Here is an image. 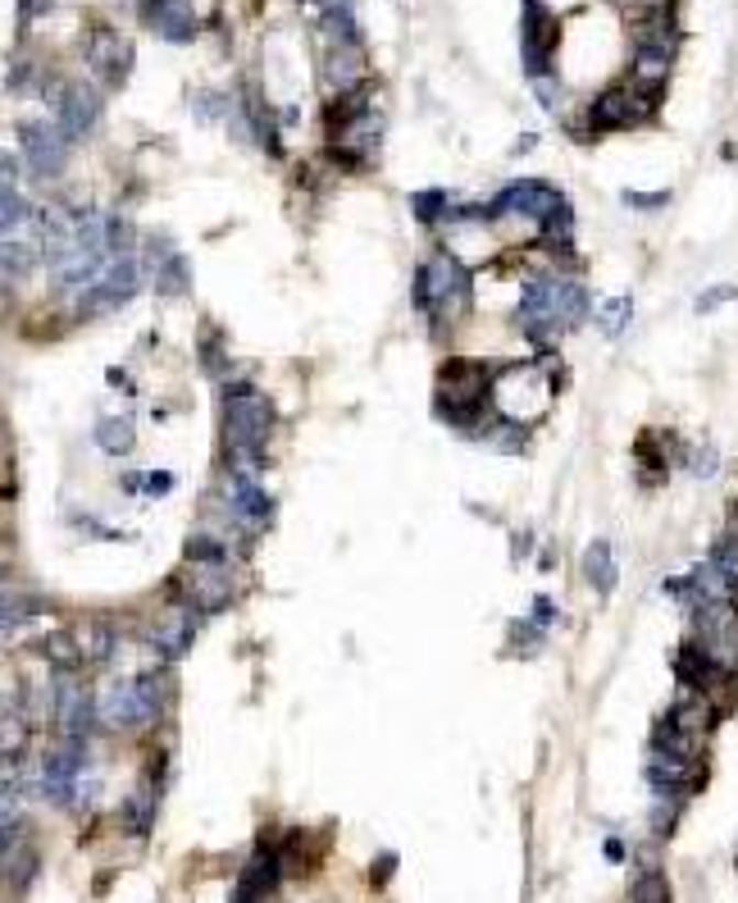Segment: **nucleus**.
Wrapping results in <instances>:
<instances>
[{"instance_id": "nucleus-1", "label": "nucleus", "mask_w": 738, "mask_h": 903, "mask_svg": "<svg viewBox=\"0 0 738 903\" xmlns=\"http://www.w3.org/2000/svg\"><path fill=\"white\" fill-rule=\"evenodd\" d=\"M273 402L256 383H228L224 388V447H228V470L260 475L265 470V447L273 434Z\"/></svg>"}, {"instance_id": "nucleus-2", "label": "nucleus", "mask_w": 738, "mask_h": 903, "mask_svg": "<svg viewBox=\"0 0 738 903\" xmlns=\"http://www.w3.org/2000/svg\"><path fill=\"white\" fill-rule=\"evenodd\" d=\"M165 694H169V684H165L160 671H137V676L110 680V689L97 699V707H101L105 726H114V731H142V726H150V721L160 716Z\"/></svg>"}, {"instance_id": "nucleus-3", "label": "nucleus", "mask_w": 738, "mask_h": 903, "mask_svg": "<svg viewBox=\"0 0 738 903\" xmlns=\"http://www.w3.org/2000/svg\"><path fill=\"white\" fill-rule=\"evenodd\" d=\"M411 297H415V311L438 320V315H456L460 306H470V275L456 265V256L447 252H434L424 265H415V283H411Z\"/></svg>"}, {"instance_id": "nucleus-4", "label": "nucleus", "mask_w": 738, "mask_h": 903, "mask_svg": "<svg viewBox=\"0 0 738 903\" xmlns=\"http://www.w3.org/2000/svg\"><path fill=\"white\" fill-rule=\"evenodd\" d=\"M657 105H661V82L629 78V82L606 87V92L589 105V124L593 129H638L657 114Z\"/></svg>"}, {"instance_id": "nucleus-5", "label": "nucleus", "mask_w": 738, "mask_h": 903, "mask_svg": "<svg viewBox=\"0 0 738 903\" xmlns=\"http://www.w3.org/2000/svg\"><path fill=\"white\" fill-rule=\"evenodd\" d=\"M674 46H680V33H674L670 10L666 5L648 10V19L638 23V42H634V78L666 82L670 65H674Z\"/></svg>"}, {"instance_id": "nucleus-6", "label": "nucleus", "mask_w": 738, "mask_h": 903, "mask_svg": "<svg viewBox=\"0 0 738 903\" xmlns=\"http://www.w3.org/2000/svg\"><path fill=\"white\" fill-rule=\"evenodd\" d=\"M82 780H87V739H59L42 758L37 790L59 807H74Z\"/></svg>"}, {"instance_id": "nucleus-7", "label": "nucleus", "mask_w": 738, "mask_h": 903, "mask_svg": "<svg viewBox=\"0 0 738 903\" xmlns=\"http://www.w3.org/2000/svg\"><path fill=\"white\" fill-rule=\"evenodd\" d=\"M142 279H146V269H142L137 256H114L105 265V275L78 292V311L82 315H105V311L128 306V301L142 292Z\"/></svg>"}, {"instance_id": "nucleus-8", "label": "nucleus", "mask_w": 738, "mask_h": 903, "mask_svg": "<svg viewBox=\"0 0 738 903\" xmlns=\"http://www.w3.org/2000/svg\"><path fill=\"white\" fill-rule=\"evenodd\" d=\"M561 201H566V197L551 188V183H543V178H519V183H506L497 197L483 205V220H511V215H515V220L543 224Z\"/></svg>"}, {"instance_id": "nucleus-9", "label": "nucleus", "mask_w": 738, "mask_h": 903, "mask_svg": "<svg viewBox=\"0 0 738 903\" xmlns=\"http://www.w3.org/2000/svg\"><path fill=\"white\" fill-rule=\"evenodd\" d=\"M69 137L59 133V124L51 119H23L19 124V150H23V165L33 169L37 178H55L69 160Z\"/></svg>"}, {"instance_id": "nucleus-10", "label": "nucleus", "mask_w": 738, "mask_h": 903, "mask_svg": "<svg viewBox=\"0 0 738 903\" xmlns=\"http://www.w3.org/2000/svg\"><path fill=\"white\" fill-rule=\"evenodd\" d=\"M55 124L69 142H82L101 124V92L91 82H65L55 92Z\"/></svg>"}, {"instance_id": "nucleus-11", "label": "nucleus", "mask_w": 738, "mask_h": 903, "mask_svg": "<svg viewBox=\"0 0 738 903\" xmlns=\"http://www.w3.org/2000/svg\"><path fill=\"white\" fill-rule=\"evenodd\" d=\"M97 716H101V707H97V699L87 694L82 680H74L69 671L55 680V721H59V735H65V739H87L91 726H97Z\"/></svg>"}, {"instance_id": "nucleus-12", "label": "nucleus", "mask_w": 738, "mask_h": 903, "mask_svg": "<svg viewBox=\"0 0 738 903\" xmlns=\"http://www.w3.org/2000/svg\"><path fill=\"white\" fill-rule=\"evenodd\" d=\"M224 502L233 511V521L251 525V529H265L273 521V502L260 484V475H246V470H228L224 479Z\"/></svg>"}, {"instance_id": "nucleus-13", "label": "nucleus", "mask_w": 738, "mask_h": 903, "mask_svg": "<svg viewBox=\"0 0 738 903\" xmlns=\"http://www.w3.org/2000/svg\"><path fill=\"white\" fill-rule=\"evenodd\" d=\"M87 65L105 87H123V78L133 74V46L123 42L114 27H91L87 37Z\"/></svg>"}, {"instance_id": "nucleus-14", "label": "nucleus", "mask_w": 738, "mask_h": 903, "mask_svg": "<svg viewBox=\"0 0 738 903\" xmlns=\"http://www.w3.org/2000/svg\"><path fill=\"white\" fill-rule=\"evenodd\" d=\"M110 260H114V256L101 252V247H78V243H74L65 256L51 260V283L65 288V292H82V288H91V283L105 275Z\"/></svg>"}, {"instance_id": "nucleus-15", "label": "nucleus", "mask_w": 738, "mask_h": 903, "mask_svg": "<svg viewBox=\"0 0 738 903\" xmlns=\"http://www.w3.org/2000/svg\"><path fill=\"white\" fill-rule=\"evenodd\" d=\"M551 51H557V19H551L538 0H525V74L551 78Z\"/></svg>"}, {"instance_id": "nucleus-16", "label": "nucleus", "mask_w": 738, "mask_h": 903, "mask_svg": "<svg viewBox=\"0 0 738 903\" xmlns=\"http://www.w3.org/2000/svg\"><path fill=\"white\" fill-rule=\"evenodd\" d=\"M674 676H680V684H689V689H697V694L712 699L716 689L729 680V667H725V661H716L702 644L684 639L680 653H674Z\"/></svg>"}, {"instance_id": "nucleus-17", "label": "nucleus", "mask_w": 738, "mask_h": 903, "mask_svg": "<svg viewBox=\"0 0 738 903\" xmlns=\"http://www.w3.org/2000/svg\"><path fill=\"white\" fill-rule=\"evenodd\" d=\"M146 265H150V279H156L160 297H188L192 292V265L174 243H165V237H156V243L146 247Z\"/></svg>"}, {"instance_id": "nucleus-18", "label": "nucleus", "mask_w": 738, "mask_h": 903, "mask_svg": "<svg viewBox=\"0 0 738 903\" xmlns=\"http://www.w3.org/2000/svg\"><path fill=\"white\" fill-rule=\"evenodd\" d=\"M324 82H328V92H351V87L365 82V51L360 42H328L324 51Z\"/></svg>"}, {"instance_id": "nucleus-19", "label": "nucleus", "mask_w": 738, "mask_h": 903, "mask_svg": "<svg viewBox=\"0 0 738 903\" xmlns=\"http://www.w3.org/2000/svg\"><path fill=\"white\" fill-rule=\"evenodd\" d=\"M666 716H670L684 735H693L697 744L716 731V703L706 699V694H697V689H689V684L680 689V694H674V703L666 707Z\"/></svg>"}, {"instance_id": "nucleus-20", "label": "nucleus", "mask_w": 738, "mask_h": 903, "mask_svg": "<svg viewBox=\"0 0 738 903\" xmlns=\"http://www.w3.org/2000/svg\"><path fill=\"white\" fill-rule=\"evenodd\" d=\"M197 639V612L192 607H174L156 629H150V648H156L165 661H178Z\"/></svg>"}, {"instance_id": "nucleus-21", "label": "nucleus", "mask_w": 738, "mask_h": 903, "mask_svg": "<svg viewBox=\"0 0 738 903\" xmlns=\"http://www.w3.org/2000/svg\"><path fill=\"white\" fill-rule=\"evenodd\" d=\"M146 23L156 27L165 42H192V37H197V14H192L188 0H165L160 10L146 14Z\"/></svg>"}, {"instance_id": "nucleus-22", "label": "nucleus", "mask_w": 738, "mask_h": 903, "mask_svg": "<svg viewBox=\"0 0 738 903\" xmlns=\"http://www.w3.org/2000/svg\"><path fill=\"white\" fill-rule=\"evenodd\" d=\"M474 438H483L492 452H511V457H519V452H525V443H529V430L519 425V420H511V415L497 411V415L483 420Z\"/></svg>"}, {"instance_id": "nucleus-23", "label": "nucleus", "mask_w": 738, "mask_h": 903, "mask_svg": "<svg viewBox=\"0 0 738 903\" xmlns=\"http://www.w3.org/2000/svg\"><path fill=\"white\" fill-rule=\"evenodd\" d=\"M583 580H589L593 593H602V598L615 593V580L620 576H615V553H611L606 538H593L589 553H583Z\"/></svg>"}, {"instance_id": "nucleus-24", "label": "nucleus", "mask_w": 738, "mask_h": 903, "mask_svg": "<svg viewBox=\"0 0 738 903\" xmlns=\"http://www.w3.org/2000/svg\"><path fill=\"white\" fill-rule=\"evenodd\" d=\"M37 247L19 243V237H0V283H23L37 269Z\"/></svg>"}, {"instance_id": "nucleus-25", "label": "nucleus", "mask_w": 738, "mask_h": 903, "mask_svg": "<svg viewBox=\"0 0 738 903\" xmlns=\"http://www.w3.org/2000/svg\"><path fill=\"white\" fill-rule=\"evenodd\" d=\"M91 438H97V447L105 452V457H128L137 430H133L128 415H101L97 430H91Z\"/></svg>"}, {"instance_id": "nucleus-26", "label": "nucleus", "mask_w": 738, "mask_h": 903, "mask_svg": "<svg viewBox=\"0 0 738 903\" xmlns=\"http://www.w3.org/2000/svg\"><path fill=\"white\" fill-rule=\"evenodd\" d=\"M74 639H78V657H82V661H110V653L119 648V635H114L105 621H91L87 629H78Z\"/></svg>"}, {"instance_id": "nucleus-27", "label": "nucleus", "mask_w": 738, "mask_h": 903, "mask_svg": "<svg viewBox=\"0 0 738 903\" xmlns=\"http://www.w3.org/2000/svg\"><path fill=\"white\" fill-rule=\"evenodd\" d=\"M706 566L716 570V576L725 580V589H738V529H725L716 544H712V557H706Z\"/></svg>"}, {"instance_id": "nucleus-28", "label": "nucleus", "mask_w": 738, "mask_h": 903, "mask_svg": "<svg viewBox=\"0 0 738 903\" xmlns=\"http://www.w3.org/2000/svg\"><path fill=\"white\" fill-rule=\"evenodd\" d=\"M156 790H137L128 803H123V830H133V835H146L150 826H156Z\"/></svg>"}, {"instance_id": "nucleus-29", "label": "nucleus", "mask_w": 738, "mask_h": 903, "mask_svg": "<svg viewBox=\"0 0 738 903\" xmlns=\"http://www.w3.org/2000/svg\"><path fill=\"white\" fill-rule=\"evenodd\" d=\"M0 858H5V881H10L14 890H27V885H33L37 862H42L33 845H14V849H5Z\"/></svg>"}, {"instance_id": "nucleus-30", "label": "nucleus", "mask_w": 738, "mask_h": 903, "mask_svg": "<svg viewBox=\"0 0 738 903\" xmlns=\"http://www.w3.org/2000/svg\"><path fill=\"white\" fill-rule=\"evenodd\" d=\"M538 233H543V243H547V247H570V237H574V205L561 201V205L538 224Z\"/></svg>"}, {"instance_id": "nucleus-31", "label": "nucleus", "mask_w": 738, "mask_h": 903, "mask_svg": "<svg viewBox=\"0 0 738 903\" xmlns=\"http://www.w3.org/2000/svg\"><path fill=\"white\" fill-rule=\"evenodd\" d=\"M411 210H415V220L420 224H443V215H451V192H443V188H428V192H415L411 197Z\"/></svg>"}, {"instance_id": "nucleus-32", "label": "nucleus", "mask_w": 738, "mask_h": 903, "mask_svg": "<svg viewBox=\"0 0 738 903\" xmlns=\"http://www.w3.org/2000/svg\"><path fill=\"white\" fill-rule=\"evenodd\" d=\"M629 903H670V885H666V877H661L657 867H648V871H642V877L634 881Z\"/></svg>"}, {"instance_id": "nucleus-33", "label": "nucleus", "mask_w": 738, "mask_h": 903, "mask_svg": "<svg viewBox=\"0 0 738 903\" xmlns=\"http://www.w3.org/2000/svg\"><path fill=\"white\" fill-rule=\"evenodd\" d=\"M629 315H634L629 297H615V301H606V306L597 311V324H602V334H606V338H620V334H625V324H629Z\"/></svg>"}, {"instance_id": "nucleus-34", "label": "nucleus", "mask_w": 738, "mask_h": 903, "mask_svg": "<svg viewBox=\"0 0 738 903\" xmlns=\"http://www.w3.org/2000/svg\"><path fill=\"white\" fill-rule=\"evenodd\" d=\"M123 489L128 493H150V498H165L174 489V475L169 470H150V475H123Z\"/></svg>"}, {"instance_id": "nucleus-35", "label": "nucleus", "mask_w": 738, "mask_h": 903, "mask_svg": "<svg viewBox=\"0 0 738 903\" xmlns=\"http://www.w3.org/2000/svg\"><path fill=\"white\" fill-rule=\"evenodd\" d=\"M23 220H27V201L14 188H0V237L14 233Z\"/></svg>"}, {"instance_id": "nucleus-36", "label": "nucleus", "mask_w": 738, "mask_h": 903, "mask_svg": "<svg viewBox=\"0 0 738 903\" xmlns=\"http://www.w3.org/2000/svg\"><path fill=\"white\" fill-rule=\"evenodd\" d=\"M674 822H680V799H657V807H652V835L666 839V835L674 830Z\"/></svg>"}, {"instance_id": "nucleus-37", "label": "nucleus", "mask_w": 738, "mask_h": 903, "mask_svg": "<svg viewBox=\"0 0 738 903\" xmlns=\"http://www.w3.org/2000/svg\"><path fill=\"white\" fill-rule=\"evenodd\" d=\"M511 635H515V653H534V648L543 644V625H534V621L525 616V621L511 625Z\"/></svg>"}, {"instance_id": "nucleus-38", "label": "nucleus", "mask_w": 738, "mask_h": 903, "mask_svg": "<svg viewBox=\"0 0 738 903\" xmlns=\"http://www.w3.org/2000/svg\"><path fill=\"white\" fill-rule=\"evenodd\" d=\"M734 297H738V288H734V283H716V288H706V292L697 297V311L706 315V311H716L720 301H734Z\"/></svg>"}, {"instance_id": "nucleus-39", "label": "nucleus", "mask_w": 738, "mask_h": 903, "mask_svg": "<svg viewBox=\"0 0 738 903\" xmlns=\"http://www.w3.org/2000/svg\"><path fill=\"white\" fill-rule=\"evenodd\" d=\"M629 210H661L670 201V192H620Z\"/></svg>"}, {"instance_id": "nucleus-40", "label": "nucleus", "mask_w": 738, "mask_h": 903, "mask_svg": "<svg viewBox=\"0 0 738 903\" xmlns=\"http://www.w3.org/2000/svg\"><path fill=\"white\" fill-rule=\"evenodd\" d=\"M529 621H534V625H543V629H547V625H551V621H557V602H551V598H547V593H543V598H534V612H529Z\"/></svg>"}, {"instance_id": "nucleus-41", "label": "nucleus", "mask_w": 738, "mask_h": 903, "mask_svg": "<svg viewBox=\"0 0 738 903\" xmlns=\"http://www.w3.org/2000/svg\"><path fill=\"white\" fill-rule=\"evenodd\" d=\"M14 178H19V160L10 150H0V188H14Z\"/></svg>"}, {"instance_id": "nucleus-42", "label": "nucleus", "mask_w": 738, "mask_h": 903, "mask_svg": "<svg viewBox=\"0 0 738 903\" xmlns=\"http://www.w3.org/2000/svg\"><path fill=\"white\" fill-rule=\"evenodd\" d=\"M693 470H697V475H712V470H716V452H712V447H697Z\"/></svg>"}, {"instance_id": "nucleus-43", "label": "nucleus", "mask_w": 738, "mask_h": 903, "mask_svg": "<svg viewBox=\"0 0 738 903\" xmlns=\"http://www.w3.org/2000/svg\"><path fill=\"white\" fill-rule=\"evenodd\" d=\"M392 867H396V858H392V854H388V858H379V862H374V881L392 877Z\"/></svg>"}, {"instance_id": "nucleus-44", "label": "nucleus", "mask_w": 738, "mask_h": 903, "mask_svg": "<svg viewBox=\"0 0 738 903\" xmlns=\"http://www.w3.org/2000/svg\"><path fill=\"white\" fill-rule=\"evenodd\" d=\"M606 858H611V862H625V845H620V839H606Z\"/></svg>"}, {"instance_id": "nucleus-45", "label": "nucleus", "mask_w": 738, "mask_h": 903, "mask_svg": "<svg viewBox=\"0 0 738 903\" xmlns=\"http://www.w3.org/2000/svg\"><path fill=\"white\" fill-rule=\"evenodd\" d=\"M33 10H37V0H19V19H23V23L33 19Z\"/></svg>"}, {"instance_id": "nucleus-46", "label": "nucleus", "mask_w": 738, "mask_h": 903, "mask_svg": "<svg viewBox=\"0 0 738 903\" xmlns=\"http://www.w3.org/2000/svg\"><path fill=\"white\" fill-rule=\"evenodd\" d=\"M620 5H638V10H657L661 0H620Z\"/></svg>"}]
</instances>
